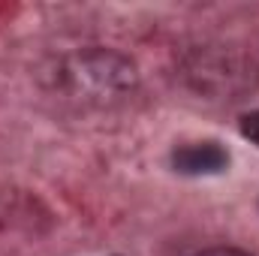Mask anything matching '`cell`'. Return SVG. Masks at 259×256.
I'll use <instances>...</instances> for the list:
<instances>
[{
  "label": "cell",
  "mask_w": 259,
  "mask_h": 256,
  "mask_svg": "<svg viewBox=\"0 0 259 256\" xmlns=\"http://www.w3.org/2000/svg\"><path fill=\"white\" fill-rule=\"evenodd\" d=\"M64 81L72 94H84L91 100L121 97L136 84V72L127 58L115 52H84L64 64Z\"/></svg>",
  "instance_id": "obj_1"
},
{
  "label": "cell",
  "mask_w": 259,
  "mask_h": 256,
  "mask_svg": "<svg viewBox=\"0 0 259 256\" xmlns=\"http://www.w3.org/2000/svg\"><path fill=\"white\" fill-rule=\"evenodd\" d=\"M172 166L181 175H217L229 166V151L217 142H193L172 151Z\"/></svg>",
  "instance_id": "obj_2"
},
{
  "label": "cell",
  "mask_w": 259,
  "mask_h": 256,
  "mask_svg": "<svg viewBox=\"0 0 259 256\" xmlns=\"http://www.w3.org/2000/svg\"><path fill=\"white\" fill-rule=\"evenodd\" d=\"M238 130H241V136H244V139H250V142L259 148V112H247V115L241 118Z\"/></svg>",
  "instance_id": "obj_3"
},
{
  "label": "cell",
  "mask_w": 259,
  "mask_h": 256,
  "mask_svg": "<svg viewBox=\"0 0 259 256\" xmlns=\"http://www.w3.org/2000/svg\"><path fill=\"white\" fill-rule=\"evenodd\" d=\"M196 256H250L247 250H238V247H208V250H202V253Z\"/></svg>",
  "instance_id": "obj_4"
}]
</instances>
